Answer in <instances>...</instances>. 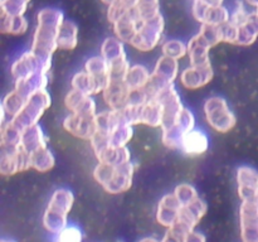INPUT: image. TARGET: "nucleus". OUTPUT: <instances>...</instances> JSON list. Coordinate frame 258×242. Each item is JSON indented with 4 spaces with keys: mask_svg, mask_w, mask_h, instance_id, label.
Returning <instances> with one entry per match:
<instances>
[{
    "mask_svg": "<svg viewBox=\"0 0 258 242\" xmlns=\"http://www.w3.org/2000/svg\"><path fill=\"white\" fill-rule=\"evenodd\" d=\"M253 201H254V203H256V204H257V207H258V191H257L256 196H254V199H253Z\"/></svg>",
    "mask_w": 258,
    "mask_h": 242,
    "instance_id": "9b49d317",
    "label": "nucleus"
},
{
    "mask_svg": "<svg viewBox=\"0 0 258 242\" xmlns=\"http://www.w3.org/2000/svg\"><path fill=\"white\" fill-rule=\"evenodd\" d=\"M175 197L178 198V201L180 202L181 206H185L189 204L190 202L196 201L198 197H197V192L193 187L190 186H180L176 188L175 191Z\"/></svg>",
    "mask_w": 258,
    "mask_h": 242,
    "instance_id": "0eeeda50",
    "label": "nucleus"
},
{
    "mask_svg": "<svg viewBox=\"0 0 258 242\" xmlns=\"http://www.w3.org/2000/svg\"><path fill=\"white\" fill-rule=\"evenodd\" d=\"M140 242H159V241H158V239H155V238H151V237H146V238L141 239Z\"/></svg>",
    "mask_w": 258,
    "mask_h": 242,
    "instance_id": "1a4fd4ad",
    "label": "nucleus"
},
{
    "mask_svg": "<svg viewBox=\"0 0 258 242\" xmlns=\"http://www.w3.org/2000/svg\"><path fill=\"white\" fill-rule=\"evenodd\" d=\"M57 242H82V233L76 226H67L57 234Z\"/></svg>",
    "mask_w": 258,
    "mask_h": 242,
    "instance_id": "423d86ee",
    "label": "nucleus"
},
{
    "mask_svg": "<svg viewBox=\"0 0 258 242\" xmlns=\"http://www.w3.org/2000/svg\"><path fill=\"white\" fill-rule=\"evenodd\" d=\"M181 148L188 154H202L208 148V139L203 133L189 131L181 138Z\"/></svg>",
    "mask_w": 258,
    "mask_h": 242,
    "instance_id": "39448f33",
    "label": "nucleus"
},
{
    "mask_svg": "<svg viewBox=\"0 0 258 242\" xmlns=\"http://www.w3.org/2000/svg\"><path fill=\"white\" fill-rule=\"evenodd\" d=\"M239 196L243 201H253L258 191V173L253 169L241 168L238 173Z\"/></svg>",
    "mask_w": 258,
    "mask_h": 242,
    "instance_id": "20e7f679",
    "label": "nucleus"
},
{
    "mask_svg": "<svg viewBox=\"0 0 258 242\" xmlns=\"http://www.w3.org/2000/svg\"><path fill=\"white\" fill-rule=\"evenodd\" d=\"M2 242H14V241H8V239H2Z\"/></svg>",
    "mask_w": 258,
    "mask_h": 242,
    "instance_id": "f8f14e48",
    "label": "nucleus"
},
{
    "mask_svg": "<svg viewBox=\"0 0 258 242\" xmlns=\"http://www.w3.org/2000/svg\"><path fill=\"white\" fill-rule=\"evenodd\" d=\"M181 207L183 206L178 201L175 194H173V196L168 194V196L164 197L160 203H159L158 213H156V218H158L159 223L169 227V228L173 227L178 221Z\"/></svg>",
    "mask_w": 258,
    "mask_h": 242,
    "instance_id": "7ed1b4c3",
    "label": "nucleus"
},
{
    "mask_svg": "<svg viewBox=\"0 0 258 242\" xmlns=\"http://www.w3.org/2000/svg\"><path fill=\"white\" fill-rule=\"evenodd\" d=\"M248 2L251 3L252 5H257V7H258V0H248Z\"/></svg>",
    "mask_w": 258,
    "mask_h": 242,
    "instance_id": "9d476101",
    "label": "nucleus"
},
{
    "mask_svg": "<svg viewBox=\"0 0 258 242\" xmlns=\"http://www.w3.org/2000/svg\"><path fill=\"white\" fill-rule=\"evenodd\" d=\"M239 216L243 242H258V207L254 201L242 202Z\"/></svg>",
    "mask_w": 258,
    "mask_h": 242,
    "instance_id": "f03ea898",
    "label": "nucleus"
},
{
    "mask_svg": "<svg viewBox=\"0 0 258 242\" xmlns=\"http://www.w3.org/2000/svg\"><path fill=\"white\" fill-rule=\"evenodd\" d=\"M184 242H206V237H204V234H202L201 232L191 231L190 233L185 237V241Z\"/></svg>",
    "mask_w": 258,
    "mask_h": 242,
    "instance_id": "6e6552de",
    "label": "nucleus"
},
{
    "mask_svg": "<svg viewBox=\"0 0 258 242\" xmlns=\"http://www.w3.org/2000/svg\"><path fill=\"white\" fill-rule=\"evenodd\" d=\"M73 206V196L68 191H57L49 202L43 223L52 233H59L67 227V214Z\"/></svg>",
    "mask_w": 258,
    "mask_h": 242,
    "instance_id": "f257e3e1",
    "label": "nucleus"
}]
</instances>
